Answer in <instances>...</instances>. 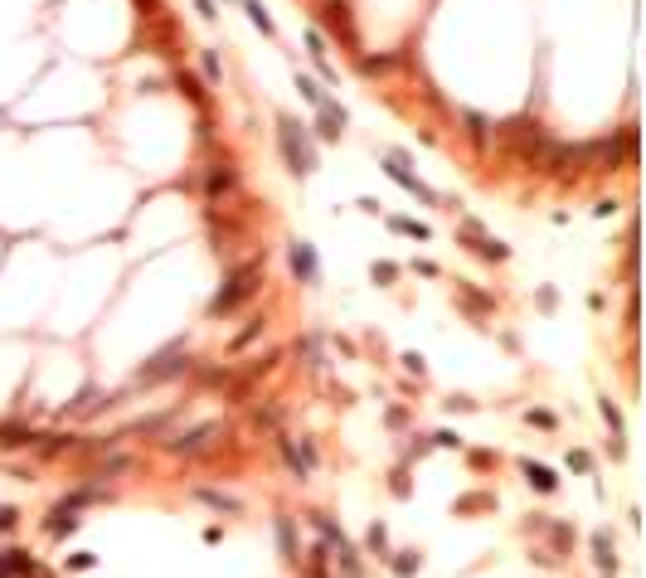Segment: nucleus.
Returning <instances> with one entry per match:
<instances>
[{
  "mask_svg": "<svg viewBox=\"0 0 646 578\" xmlns=\"http://www.w3.org/2000/svg\"><path fill=\"white\" fill-rule=\"evenodd\" d=\"M277 136H282V156H287V171H297V175H311L321 161H316V146H311V136H307V127L297 122V117H277Z\"/></svg>",
  "mask_w": 646,
  "mask_h": 578,
  "instance_id": "nucleus-1",
  "label": "nucleus"
},
{
  "mask_svg": "<svg viewBox=\"0 0 646 578\" xmlns=\"http://www.w3.org/2000/svg\"><path fill=\"white\" fill-rule=\"evenodd\" d=\"M258 277H263V268H258V263H243L238 273H228V282L219 287V296L210 301V311H214V316H228L238 301H248V296L258 291Z\"/></svg>",
  "mask_w": 646,
  "mask_h": 578,
  "instance_id": "nucleus-2",
  "label": "nucleus"
},
{
  "mask_svg": "<svg viewBox=\"0 0 646 578\" xmlns=\"http://www.w3.org/2000/svg\"><path fill=\"white\" fill-rule=\"evenodd\" d=\"M462 243L471 248V253H481V258H491V263H506L511 258V248L496 238V233H486L476 219H462Z\"/></svg>",
  "mask_w": 646,
  "mask_h": 578,
  "instance_id": "nucleus-3",
  "label": "nucleus"
},
{
  "mask_svg": "<svg viewBox=\"0 0 646 578\" xmlns=\"http://www.w3.org/2000/svg\"><path fill=\"white\" fill-rule=\"evenodd\" d=\"M287 263H292V277H297L302 287H316V282H321V263H316V248H311L307 238H292V243H287Z\"/></svg>",
  "mask_w": 646,
  "mask_h": 578,
  "instance_id": "nucleus-4",
  "label": "nucleus"
},
{
  "mask_svg": "<svg viewBox=\"0 0 646 578\" xmlns=\"http://www.w3.org/2000/svg\"><path fill=\"white\" fill-rule=\"evenodd\" d=\"M384 171H389V175H394V180H399L404 190L413 194V199H423V204H437V194H432L428 185H423V180H418V175L409 171V156H404V151H389V156H384Z\"/></svg>",
  "mask_w": 646,
  "mask_h": 578,
  "instance_id": "nucleus-5",
  "label": "nucleus"
},
{
  "mask_svg": "<svg viewBox=\"0 0 646 578\" xmlns=\"http://www.w3.org/2000/svg\"><path fill=\"white\" fill-rule=\"evenodd\" d=\"M190 370V355H180V350H166L156 365H146L141 370V384H161V380H170V375H185Z\"/></svg>",
  "mask_w": 646,
  "mask_h": 578,
  "instance_id": "nucleus-6",
  "label": "nucleus"
},
{
  "mask_svg": "<svg viewBox=\"0 0 646 578\" xmlns=\"http://www.w3.org/2000/svg\"><path fill=\"white\" fill-rule=\"evenodd\" d=\"M219 433H223V423H205V428H195V433L175 438V442H170V452H180V457H195V452H205V447L214 442Z\"/></svg>",
  "mask_w": 646,
  "mask_h": 578,
  "instance_id": "nucleus-7",
  "label": "nucleus"
},
{
  "mask_svg": "<svg viewBox=\"0 0 646 578\" xmlns=\"http://www.w3.org/2000/svg\"><path fill=\"white\" fill-rule=\"evenodd\" d=\"M345 107L340 102H325V107H316V131H321V141H340V131H345Z\"/></svg>",
  "mask_w": 646,
  "mask_h": 578,
  "instance_id": "nucleus-8",
  "label": "nucleus"
},
{
  "mask_svg": "<svg viewBox=\"0 0 646 578\" xmlns=\"http://www.w3.org/2000/svg\"><path fill=\"white\" fill-rule=\"evenodd\" d=\"M15 574H34V578H44L39 574V564L24 554V549H0V578H15Z\"/></svg>",
  "mask_w": 646,
  "mask_h": 578,
  "instance_id": "nucleus-9",
  "label": "nucleus"
},
{
  "mask_svg": "<svg viewBox=\"0 0 646 578\" xmlns=\"http://www.w3.org/2000/svg\"><path fill=\"white\" fill-rule=\"evenodd\" d=\"M593 559H598L603 574H617V549H612V535H608V530L593 535Z\"/></svg>",
  "mask_w": 646,
  "mask_h": 578,
  "instance_id": "nucleus-10",
  "label": "nucleus"
},
{
  "mask_svg": "<svg viewBox=\"0 0 646 578\" xmlns=\"http://www.w3.org/2000/svg\"><path fill=\"white\" fill-rule=\"evenodd\" d=\"M525 482L535 486V491H554V486H559V477H554L544 462H525Z\"/></svg>",
  "mask_w": 646,
  "mask_h": 578,
  "instance_id": "nucleus-11",
  "label": "nucleus"
},
{
  "mask_svg": "<svg viewBox=\"0 0 646 578\" xmlns=\"http://www.w3.org/2000/svg\"><path fill=\"white\" fill-rule=\"evenodd\" d=\"M277 442H282V457H287V467H292V477H297V482H307V477H311V467L302 462V452H297V442H292V438H277Z\"/></svg>",
  "mask_w": 646,
  "mask_h": 578,
  "instance_id": "nucleus-12",
  "label": "nucleus"
},
{
  "mask_svg": "<svg viewBox=\"0 0 646 578\" xmlns=\"http://www.w3.org/2000/svg\"><path fill=\"white\" fill-rule=\"evenodd\" d=\"M307 44H311V59H316V68H321L325 78L335 83V68H330V59H325V39H321V29H307Z\"/></svg>",
  "mask_w": 646,
  "mask_h": 578,
  "instance_id": "nucleus-13",
  "label": "nucleus"
},
{
  "mask_svg": "<svg viewBox=\"0 0 646 578\" xmlns=\"http://www.w3.org/2000/svg\"><path fill=\"white\" fill-rule=\"evenodd\" d=\"M389 229H394V233H404V238H418V243H423V238H432L428 224H418V219H399V214L389 219Z\"/></svg>",
  "mask_w": 646,
  "mask_h": 578,
  "instance_id": "nucleus-14",
  "label": "nucleus"
},
{
  "mask_svg": "<svg viewBox=\"0 0 646 578\" xmlns=\"http://www.w3.org/2000/svg\"><path fill=\"white\" fill-rule=\"evenodd\" d=\"M195 496H200L205 505H214V510H228V515H238V510H243V505H238L233 496H223V491H210V486H200Z\"/></svg>",
  "mask_w": 646,
  "mask_h": 578,
  "instance_id": "nucleus-15",
  "label": "nucleus"
},
{
  "mask_svg": "<svg viewBox=\"0 0 646 578\" xmlns=\"http://www.w3.org/2000/svg\"><path fill=\"white\" fill-rule=\"evenodd\" d=\"M297 93L307 97L311 107H325V102H330V97H325V88H321V83H311L307 73H297Z\"/></svg>",
  "mask_w": 646,
  "mask_h": 578,
  "instance_id": "nucleus-16",
  "label": "nucleus"
},
{
  "mask_svg": "<svg viewBox=\"0 0 646 578\" xmlns=\"http://www.w3.org/2000/svg\"><path fill=\"white\" fill-rule=\"evenodd\" d=\"M277 544H282L287 559H297V540H292V520L287 515H277Z\"/></svg>",
  "mask_w": 646,
  "mask_h": 578,
  "instance_id": "nucleus-17",
  "label": "nucleus"
},
{
  "mask_svg": "<svg viewBox=\"0 0 646 578\" xmlns=\"http://www.w3.org/2000/svg\"><path fill=\"white\" fill-rule=\"evenodd\" d=\"M243 10H248V20H253L263 34H272V15L263 10V0H243Z\"/></svg>",
  "mask_w": 646,
  "mask_h": 578,
  "instance_id": "nucleus-18",
  "label": "nucleus"
},
{
  "mask_svg": "<svg viewBox=\"0 0 646 578\" xmlns=\"http://www.w3.org/2000/svg\"><path fill=\"white\" fill-rule=\"evenodd\" d=\"M233 180H238V171H233V166H223V171H210V194L233 190Z\"/></svg>",
  "mask_w": 646,
  "mask_h": 578,
  "instance_id": "nucleus-19",
  "label": "nucleus"
},
{
  "mask_svg": "<svg viewBox=\"0 0 646 578\" xmlns=\"http://www.w3.org/2000/svg\"><path fill=\"white\" fill-rule=\"evenodd\" d=\"M24 442H34V433H24V428H0V447H24Z\"/></svg>",
  "mask_w": 646,
  "mask_h": 578,
  "instance_id": "nucleus-20",
  "label": "nucleus"
},
{
  "mask_svg": "<svg viewBox=\"0 0 646 578\" xmlns=\"http://www.w3.org/2000/svg\"><path fill=\"white\" fill-rule=\"evenodd\" d=\"M369 277H374L379 287H389V282L399 277V263H374V268H369Z\"/></svg>",
  "mask_w": 646,
  "mask_h": 578,
  "instance_id": "nucleus-21",
  "label": "nucleus"
},
{
  "mask_svg": "<svg viewBox=\"0 0 646 578\" xmlns=\"http://www.w3.org/2000/svg\"><path fill=\"white\" fill-rule=\"evenodd\" d=\"M394 574H399V578L418 574V554H413V549H404V554H399V559H394Z\"/></svg>",
  "mask_w": 646,
  "mask_h": 578,
  "instance_id": "nucleus-22",
  "label": "nucleus"
},
{
  "mask_svg": "<svg viewBox=\"0 0 646 578\" xmlns=\"http://www.w3.org/2000/svg\"><path fill=\"white\" fill-rule=\"evenodd\" d=\"M467 136H471L476 146H486V122H481L476 112H467Z\"/></svg>",
  "mask_w": 646,
  "mask_h": 578,
  "instance_id": "nucleus-23",
  "label": "nucleus"
},
{
  "mask_svg": "<svg viewBox=\"0 0 646 578\" xmlns=\"http://www.w3.org/2000/svg\"><path fill=\"white\" fill-rule=\"evenodd\" d=\"M369 549L384 559V549H389V530H384V525H369Z\"/></svg>",
  "mask_w": 646,
  "mask_h": 578,
  "instance_id": "nucleus-24",
  "label": "nucleus"
},
{
  "mask_svg": "<svg viewBox=\"0 0 646 578\" xmlns=\"http://www.w3.org/2000/svg\"><path fill=\"white\" fill-rule=\"evenodd\" d=\"M205 78H210V83H219V78H223V64H219L214 49H205Z\"/></svg>",
  "mask_w": 646,
  "mask_h": 578,
  "instance_id": "nucleus-25",
  "label": "nucleus"
},
{
  "mask_svg": "<svg viewBox=\"0 0 646 578\" xmlns=\"http://www.w3.org/2000/svg\"><path fill=\"white\" fill-rule=\"evenodd\" d=\"M603 418L612 423V438H622V413L612 408V398H603Z\"/></svg>",
  "mask_w": 646,
  "mask_h": 578,
  "instance_id": "nucleus-26",
  "label": "nucleus"
},
{
  "mask_svg": "<svg viewBox=\"0 0 646 578\" xmlns=\"http://www.w3.org/2000/svg\"><path fill=\"white\" fill-rule=\"evenodd\" d=\"M180 88H185V93H190L195 102H200V107H205V88H200V83H195L190 73H180Z\"/></svg>",
  "mask_w": 646,
  "mask_h": 578,
  "instance_id": "nucleus-27",
  "label": "nucleus"
},
{
  "mask_svg": "<svg viewBox=\"0 0 646 578\" xmlns=\"http://www.w3.org/2000/svg\"><path fill=\"white\" fill-rule=\"evenodd\" d=\"M568 467H573V472H593V457H588V452H568Z\"/></svg>",
  "mask_w": 646,
  "mask_h": 578,
  "instance_id": "nucleus-28",
  "label": "nucleus"
},
{
  "mask_svg": "<svg viewBox=\"0 0 646 578\" xmlns=\"http://www.w3.org/2000/svg\"><path fill=\"white\" fill-rule=\"evenodd\" d=\"M20 525V510L15 505H0V530H15Z\"/></svg>",
  "mask_w": 646,
  "mask_h": 578,
  "instance_id": "nucleus-29",
  "label": "nucleus"
},
{
  "mask_svg": "<svg viewBox=\"0 0 646 578\" xmlns=\"http://www.w3.org/2000/svg\"><path fill=\"white\" fill-rule=\"evenodd\" d=\"M462 296H467V306H471V311H476V316H481V311H486V296H481V291L462 287Z\"/></svg>",
  "mask_w": 646,
  "mask_h": 578,
  "instance_id": "nucleus-30",
  "label": "nucleus"
},
{
  "mask_svg": "<svg viewBox=\"0 0 646 578\" xmlns=\"http://www.w3.org/2000/svg\"><path fill=\"white\" fill-rule=\"evenodd\" d=\"M258 331H263V316H258V321H253V326H248V331H243V335H238V340H233V350H243V345H248V340H253V335H258Z\"/></svg>",
  "mask_w": 646,
  "mask_h": 578,
  "instance_id": "nucleus-31",
  "label": "nucleus"
},
{
  "mask_svg": "<svg viewBox=\"0 0 646 578\" xmlns=\"http://www.w3.org/2000/svg\"><path fill=\"white\" fill-rule=\"evenodd\" d=\"M530 423H539V428H554V413H549V408H530Z\"/></svg>",
  "mask_w": 646,
  "mask_h": 578,
  "instance_id": "nucleus-32",
  "label": "nucleus"
},
{
  "mask_svg": "<svg viewBox=\"0 0 646 578\" xmlns=\"http://www.w3.org/2000/svg\"><path fill=\"white\" fill-rule=\"evenodd\" d=\"M404 370H409V375H423V355L409 350V355H404Z\"/></svg>",
  "mask_w": 646,
  "mask_h": 578,
  "instance_id": "nucleus-33",
  "label": "nucleus"
},
{
  "mask_svg": "<svg viewBox=\"0 0 646 578\" xmlns=\"http://www.w3.org/2000/svg\"><path fill=\"white\" fill-rule=\"evenodd\" d=\"M93 564H98V554H73L68 559V569H93Z\"/></svg>",
  "mask_w": 646,
  "mask_h": 578,
  "instance_id": "nucleus-34",
  "label": "nucleus"
},
{
  "mask_svg": "<svg viewBox=\"0 0 646 578\" xmlns=\"http://www.w3.org/2000/svg\"><path fill=\"white\" fill-rule=\"evenodd\" d=\"M612 209H617V199H598V204H593V214H598V219H608Z\"/></svg>",
  "mask_w": 646,
  "mask_h": 578,
  "instance_id": "nucleus-35",
  "label": "nucleus"
},
{
  "mask_svg": "<svg viewBox=\"0 0 646 578\" xmlns=\"http://www.w3.org/2000/svg\"><path fill=\"white\" fill-rule=\"evenodd\" d=\"M195 5H200V15H205V20H214V15H219V10H214V0H195Z\"/></svg>",
  "mask_w": 646,
  "mask_h": 578,
  "instance_id": "nucleus-36",
  "label": "nucleus"
}]
</instances>
